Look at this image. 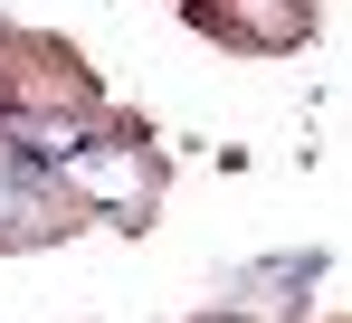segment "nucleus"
Masks as SVG:
<instances>
[]
</instances>
